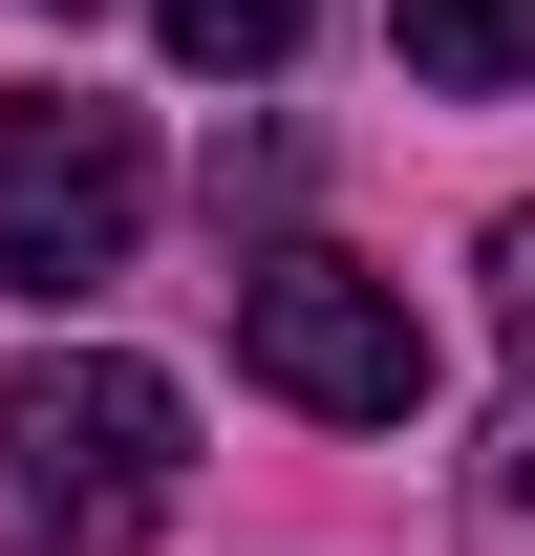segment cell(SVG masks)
<instances>
[{"label":"cell","instance_id":"cell-4","mask_svg":"<svg viewBox=\"0 0 535 556\" xmlns=\"http://www.w3.org/2000/svg\"><path fill=\"white\" fill-rule=\"evenodd\" d=\"M407 86H450V108H514L535 86V0H386Z\"/></svg>","mask_w":535,"mask_h":556},{"label":"cell","instance_id":"cell-1","mask_svg":"<svg viewBox=\"0 0 535 556\" xmlns=\"http://www.w3.org/2000/svg\"><path fill=\"white\" fill-rule=\"evenodd\" d=\"M172 492H194V407H172V364H108V343L0 364V514H22V535L129 556Z\"/></svg>","mask_w":535,"mask_h":556},{"label":"cell","instance_id":"cell-2","mask_svg":"<svg viewBox=\"0 0 535 556\" xmlns=\"http://www.w3.org/2000/svg\"><path fill=\"white\" fill-rule=\"evenodd\" d=\"M236 364H258L300 428H407V407H428V321H407V278L322 257V236L236 257Z\"/></svg>","mask_w":535,"mask_h":556},{"label":"cell","instance_id":"cell-3","mask_svg":"<svg viewBox=\"0 0 535 556\" xmlns=\"http://www.w3.org/2000/svg\"><path fill=\"white\" fill-rule=\"evenodd\" d=\"M129 236H150V129L86 86H22L0 108V278L86 300V278H129Z\"/></svg>","mask_w":535,"mask_h":556},{"label":"cell","instance_id":"cell-6","mask_svg":"<svg viewBox=\"0 0 535 556\" xmlns=\"http://www.w3.org/2000/svg\"><path fill=\"white\" fill-rule=\"evenodd\" d=\"M172 22V65H214V86H258L278 43H300V0H150Z\"/></svg>","mask_w":535,"mask_h":556},{"label":"cell","instance_id":"cell-5","mask_svg":"<svg viewBox=\"0 0 535 556\" xmlns=\"http://www.w3.org/2000/svg\"><path fill=\"white\" fill-rule=\"evenodd\" d=\"M493 278H514V407H493V450H471V535L535 556V214L493 236Z\"/></svg>","mask_w":535,"mask_h":556}]
</instances>
